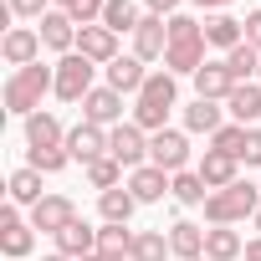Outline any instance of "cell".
Instances as JSON below:
<instances>
[{"label":"cell","instance_id":"cell-1","mask_svg":"<svg viewBox=\"0 0 261 261\" xmlns=\"http://www.w3.org/2000/svg\"><path fill=\"white\" fill-rule=\"evenodd\" d=\"M174 102H179V77L174 72H149L144 92L134 97V123L144 134H159L169 123V113H174Z\"/></svg>","mask_w":261,"mask_h":261},{"label":"cell","instance_id":"cell-2","mask_svg":"<svg viewBox=\"0 0 261 261\" xmlns=\"http://www.w3.org/2000/svg\"><path fill=\"white\" fill-rule=\"evenodd\" d=\"M46 92H57V67L31 62V67H21V72L6 77V113L31 118V113H41V97Z\"/></svg>","mask_w":261,"mask_h":261},{"label":"cell","instance_id":"cell-3","mask_svg":"<svg viewBox=\"0 0 261 261\" xmlns=\"http://www.w3.org/2000/svg\"><path fill=\"white\" fill-rule=\"evenodd\" d=\"M261 210V190L251 185V179H236V185H225V190H215L210 200H205V220L210 225H241V220H251Z\"/></svg>","mask_w":261,"mask_h":261},{"label":"cell","instance_id":"cell-4","mask_svg":"<svg viewBox=\"0 0 261 261\" xmlns=\"http://www.w3.org/2000/svg\"><path fill=\"white\" fill-rule=\"evenodd\" d=\"M149 164L164 169V174H185L190 169V139H185V128H159V134H149Z\"/></svg>","mask_w":261,"mask_h":261},{"label":"cell","instance_id":"cell-5","mask_svg":"<svg viewBox=\"0 0 261 261\" xmlns=\"http://www.w3.org/2000/svg\"><path fill=\"white\" fill-rule=\"evenodd\" d=\"M92 77H97V62H87L82 51H67L57 62V97L62 102H82L92 92Z\"/></svg>","mask_w":261,"mask_h":261},{"label":"cell","instance_id":"cell-6","mask_svg":"<svg viewBox=\"0 0 261 261\" xmlns=\"http://www.w3.org/2000/svg\"><path fill=\"white\" fill-rule=\"evenodd\" d=\"M108 154L134 174V169L149 164V134H144L139 123H118V128H108Z\"/></svg>","mask_w":261,"mask_h":261},{"label":"cell","instance_id":"cell-7","mask_svg":"<svg viewBox=\"0 0 261 261\" xmlns=\"http://www.w3.org/2000/svg\"><path fill=\"white\" fill-rule=\"evenodd\" d=\"M36 246V225L21 220V205H6L0 210V251H6L11 261H26Z\"/></svg>","mask_w":261,"mask_h":261},{"label":"cell","instance_id":"cell-8","mask_svg":"<svg viewBox=\"0 0 261 261\" xmlns=\"http://www.w3.org/2000/svg\"><path fill=\"white\" fill-rule=\"evenodd\" d=\"M0 57H6L16 72L31 67V62H41V31L36 26H11L6 36H0Z\"/></svg>","mask_w":261,"mask_h":261},{"label":"cell","instance_id":"cell-9","mask_svg":"<svg viewBox=\"0 0 261 261\" xmlns=\"http://www.w3.org/2000/svg\"><path fill=\"white\" fill-rule=\"evenodd\" d=\"M82 123H97V128H118L123 123V92H113L108 82L92 87L82 97Z\"/></svg>","mask_w":261,"mask_h":261},{"label":"cell","instance_id":"cell-10","mask_svg":"<svg viewBox=\"0 0 261 261\" xmlns=\"http://www.w3.org/2000/svg\"><path fill=\"white\" fill-rule=\"evenodd\" d=\"M72 220H77V205H72L67 195H46L41 205H31V225H36L41 236H51V241H57Z\"/></svg>","mask_w":261,"mask_h":261},{"label":"cell","instance_id":"cell-11","mask_svg":"<svg viewBox=\"0 0 261 261\" xmlns=\"http://www.w3.org/2000/svg\"><path fill=\"white\" fill-rule=\"evenodd\" d=\"M102 77H108V87H113V92L139 97V92H144V82H149V62H139V57H118V62H108V67H102Z\"/></svg>","mask_w":261,"mask_h":261},{"label":"cell","instance_id":"cell-12","mask_svg":"<svg viewBox=\"0 0 261 261\" xmlns=\"http://www.w3.org/2000/svg\"><path fill=\"white\" fill-rule=\"evenodd\" d=\"M67 154L87 169L92 159L108 154V128H97V123H77V128H67Z\"/></svg>","mask_w":261,"mask_h":261},{"label":"cell","instance_id":"cell-13","mask_svg":"<svg viewBox=\"0 0 261 261\" xmlns=\"http://www.w3.org/2000/svg\"><path fill=\"white\" fill-rule=\"evenodd\" d=\"M164 51H169V26H164V16H144L139 31H134V57H139V62H164Z\"/></svg>","mask_w":261,"mask_h":261},{"label":"cell","instance_id":"cell-14","mask_svg":"<svg viewBox=\"0 0 261 261\" xmlns=\"http://www.w3.org/2000/svg\"><path fill=\"white\" fill-rule=\"evenodd\" d=\"M195 174L205 179V190L215 195V190H225V185H236L241 179V159H230V154H220V149H205L200 154V164H195Z\"/></svg>","mask_w":261,"mask_h":261},{"label":"cell","instance_id":"cell-15","mask_svg":"<svg viewBox=\"0 0 261 261\" xmlns=\"http://www.w3.org/2000/svg\"><path fill=\"white\" fill-rule=\"evenodd\" d=\"M36 31H41V46H46V51H62V57L77 51V21H72L67 11H46Z\"/></svg>","mask_w":261,"mask_h":261},{"label":"cell","instance_id":"cell-16","mask_svg":"<svg viewBox=\"0 0 261 261\" xmlns=\"http://www.w3.org/2000/svg\"><path fill=\"white\" fill-rule=\"evenodd\" d=\"M77 51H82L87 62H97V67H108V62L123 57V51H118V36H113L108 26H77Z\"/></svg>","mask_w":261,"mask_h":261},{"label":"cell","instance_id":"cell-17","mask_svg":"<svg viewBox=\"0 0 261 261\" xmlns=\"http://www.w3.org/2000/svg\"><path fill=\"white\" fill-rule=\"evenodd\" d=\"M236 87H241V82L230 77L225 62H205V67L195 72V97H205V102H225Z\"/></svg>","mask_w":261,"mask_h":261},{"label":"cell","instance_id":"cell-18","mask_svg":"<svg viewBox=\"0 0 261 261\" xmlns=\"http://www.w3.org/2000/svg\"><path fill=\"white\" fill-rule=\"evenodd\" d=\"M26 149H67V128L57 113H31L26 118Z\"/></svg>","mask_w":261,"mask_h":261},{"label":"cell","instance_id":"cell-19","mask_svg":"<svg viewBox=\"0 0 261 261\" xmlns=\"http://www.w3.org/2000/svg\"><path fill=\"white\" fill-rule=\"evenodd\" d=\"M169 185H174V174H164V169H154V164H144V169L128 174V190H134L139 205H159V200L169 195Z\"/></svg>","mask_w":261,"mask_h":261},{"label":"cell","instance_id":"cell-20","mask_svg":"<svg viewBox=\"0 0 261 261\" xmlns=\"http://www.w3.org/2000/svg\"><path fill=\"white\" fill-rule=\"evenodd\" d=\"M225 128V102H205V97H195L190 108H185V134H205V139H215Z\"/></svg>","mask_w":261,"mask_h":261},{"label":"cell","instance_id":"cell-21","mask_svg":"<svg viewBox=\"0 0 261 261\" xmlns=\"http://www.w3.org/2000/svg\"><path fill=\"white\" fill-rule=\"evenodd\" d=\"M241 41H246V21H236V16H225V11L205 21V46H215V51H225V57H230Z\"/></svg>","mask_w":261,"mask_h":261},{"label":"cell","instance_id":"cell-22","mask_svg":"<svg viewBox=\"0 0 261 261\" xmlns=\"http://www.w3.org/2000/svg\"><path fill=\"white\" fill-rule=\"evenodd\" d=\"M225 113H230V123L256 128V118H261V82H241V87L225 97Z\"/></svg>","mask_w":261,"mask_h":261},{"label":"cell","instance_id":"cell-23","mask_svg":"<svg viewBox=\"0 0 261 261\" xmlns=\"http://www.w3.org/2000/svg\"><path fill=\"white\" fill-rule=\"evenodd\" d=\"M57 251H62V256H72V261L92 256V251H97V225H87V220L77 215V220H72V225L57 236Z\"/></svg>","mask_w":261,"mask_h":261},{"label":"cell","instance_id":"cell-24","mask_svg":"<svg viewBox=\"0 0 261 261\" xmlns=\"http://www.w3.org/2000/svg\"><path fill=\"white\" fill-rule=\"evenodd\" d=\"M169 251H174L179 261H200V256H205V225L174 220V225H169Z\"/></svg>","mask_w":261,"mask_h":261},{"label":"cell","instance_id":"cell-25","mask_svg":"<svg viewBox=\"0 0 261 261\" xmlns=\"http://www.w3.org/2000/svg\"><path fill=\"white\" fill-rule=\"evenodd\" d=\"M205 51H210L205 41H185V46H169V51H164V72H174V77H195V72L210 62Z\"/></svg>","mask_w":261,"mask_h":261},{"label":"cell","instance_id":"cell-26","mask_svg":"<svg viewBox=\"0 0 261 261\" xmlns=\"http://www.w3.org/2000/svg\"><path fill=\"white\" fill-rule=\"evenodd\" d=\"M134 210H139V200H134V190H128V185H118V190H102V195H97V215H102V220H113V225H128V220H134Z\"/></svg>","mask_w":261,"mask_h":261},{"label":"cell","instance_id":"cell-27","mask_svg":"<svg viewBox=\"0 0 261 261\" xmlns=\"http://www.w3.org/2000/svg\"><path fill=\"white\" fill-rule=\"evenodd\" d=\"M241 251H246V241H241L230 225H210V230H205V256H210V261H241Z\"/></svg>","mask_w":261,"mask_h":261},{"label":"cell","instance_id":"cell-28","mask_svg":"<svg viewBox=\"0 0 261 261\" xmlns=\"http://www.w3.org/2000/svg\"><path fill=\"white\" fill-rule=\"evenodd\" d=\"M139 21H144V11L134 6V0H108V11H102V26H108L113 36H134Z\"/></svg>","mask_w":261,"mask_h":261},{"label":"cell","instance_id":"cell-29","mask_svg":"<svg viewBox=\"0 0 261 261\" xmlns=\"http://www.w3.org/2000/svg\"><path fill=\"white\" fill-rule=\"evenodd\" d=\"M6 190H11V205H41V200H46V190H41V169H31V164L16 169Z\"/></svg>","mask_w":261,"mask_h":261},{"label":"cell","instance_id":"cell-30","mask_svg":"<svg viewBox=\"0 0 261 261\" xmlns=\"http://www.w3.org/2000/svg\"><path fill=\"white\" fill-rule=\"evenodd\" d=\"M128 256H134V261H164V256H174V251H169V236H164V230H139L134 246H128Z\"/></svg>","mask_w":261,"mask_h":261},{"label":"cell","instance_id":"cell-31","mask_svg":"<svg viewBox=\"0 0 261 261\" xmlns=\"http://www.w3.org/2000/svg\"><path fill=\"white\" fill-rule=\"evenodd\" d=\"M82 174H87V185H92L97 195H102V190H118V185H123V164H118L113 154H102V159H92V164H87Z\"/></svg>","mask_w":261,"mask_h":261},{"label":"cell","instance_id":"cell-32","mask_svg":"<svg viewBox=\"0 0 261 261\" xmlns=\"http://www.w3.org/2000/svg\"><path fill=\"white\" fill-rule=\"evenodd\" d=\"M134 236H139V230H128V225H113V220H102V225H97V251H102V256H128Z\"/></svg>","mask_w":261,"mask_h":261},{"label":"cell","instance_id":"cell-33","mask_svg":"<svg viewBox=\"0 0 261 261\" xmlns=\"http://www.w3.org/2000/svg\"><path fill=\"white\" fill-rule=\"evenodd\" d=\"M225 67H230V77H236V82H256V77H261V51L241 41V46L225 57Z\"/></svg>","mask_w":261,"mask_h":261},{"label":"cell","instance_id":"cell-34","mask_svg":"<svg viewBox=\"0 0 261 261\" xmlns=\"http://www.w3.org/2000/svg\"><path fill=\"white\" fill-rule=\"evenodd\" d=\"M169 195H174V205H205V200H210V190H205V179H200L195 169H185V174H174V185H169Z\"/></svg>","mask_w":261,"mask_h":261},{"label":"cell","instance_id":"cell-35","mask_svg":"<svg viewBox=\"0 0 261 261\" xmlns=\"http://www.w3.org/2000/svg\"><path fill=\"white\" fill-rule=\"evenodd\" d=\"M26 164L41 169V174H62V169L72 164V154H67V149H26Z\"/></svg>","mask_w":261,"mask_h":261},{"label":"cell","instance_id":"cell-36","mask_svg":"<svg viewBox=\"0 0 261 261\" xmlns=\"http://www.w3.org/2000/svg\"><path fill=\"white\" fill-rule=\"evenodd\" d=\"M210 149H220V154H230V159H241V149H246V128H241V123H225L220 134L210 139Z\"/></svg>","mask_w":261,"mask_h":261},{"label":"cell","instance_id":"cell-37","mask_svg":"<svg viewBox=\"0 0 261 261\" xmlns=\"http://www.w3.org/2000/svg\"><path fill=\"white\" fill-rule=\"evenodd\" d=\"M6 6H11V16H16V21H41L46 11H57L51 0H6Z\"/></svg>","mask_w":261,"mask_h":261},{"label":"cell","instance_id":"cell-38","mask_svg":"<svg viewBox=\"0 0 261 261\" xmlns=\"http://www.w3.org/2000/svg\"><path fill=\"white\" fill-rule=\"evenodd\" d=\"M246 169H261V128H246V149H241Z\"/></svg>","mask_w":261,"mask_h":261},{"label":"cell","instance_id":"cell-39","mask_svg":"<svg viewBox=\"0 0 261 261\" xmlns=\"http://www.w3.org/2000/svg\"><path fill=\"white\" fill-rule=\"evenodd\" d=\"M246 46H256V51H261V11H251V16H246Z\"/></svg>","mask_w":261,"mask_h":261},{"label":"cell","instance_id":"cell-40","mask_svg":"<svg viewBox=\"0 0 261 261\" xmlns=\"http://www.w3.org/2000/svg\"><path fill=\"white\" fill-rule=\"evenodd\" d=\"M144 6H149V16H179V0H144Z\"/></svg>","mask_w":261,"mask_h":261},{"label":"cell","instance_id":"cell-41","mask_svg":"<svg viewBox=\"0 0 261 261\" xmlns=\"http://www.w3.org/2000/svg\"><path fill=\"white\" fill-rule=\"evenodd\" d=\"M241 261H261V236H256V241H246V251H241Z\"/></svg>","mask_w":261,"mask_h":261},{"label":"cell","instance_id":"cell-42","mask_svg":"<svg viewBox=\"0 0 261 261\" xmlns=\"http://www.w3.org/2000/svg\"><path fill=\"white\" fill-rule=\"evenodd\" d=\"M190 6H200V11H215V16H220V11L230 6V0H190Z\"/></svg>","mask_w":261,"mask_h":261},{"label":"cell","instance_id":"cell-43","mask_svg":"<svg viewBox=\"0 0 261 261\" xmlns=\"http://www.w3.org/2000/svg\"><path fill=\"white\" fill-rule=\"evenodd\" d=\"M41 261H72V256H62V251H51V256H41Z\"/></svg>","mask_w":261,"mask_h":261},{"label":"cell","instance_id":"cell-44","mask_svg":"<svg viewBox=\"0 0 261 261\" xmlns=\"http://www.w3.org/2000/svg\"><path fill=\"white\" fill-rule=\"evenodd\" d=\"M82 261H108V256H102V251H92V256H82Z\"/></svg>","mask_w":261,"mask_h":261},{"label":"cell","instance_id":"cell-45","mask_svg":"<svg viewBox=\"0 0 261 261\" xmlns=\"http://www.w3.org/2000/svg\"><path fill=\"white\" fill-rule=\"evenodd\" d=\"M251 220H256V236H261V210H256V215H251Z\"/></svg>","mask_w":261,"mask_h":261},{"label":"cell","instance_id":"cell-46","mask_svg":"<svg viewBox=\"0 0 261 261\" xmlns=\"http://www.w3.org/2000/svg\"><path fill=\"white\" fill-rule=\"evenodd\" d=\"M108 261H134V256H108Z\"/></svg>","mask_w":261,"mask_h":261},{"label":"cell","instance_id":"cell-47","mask_svg":"<svg viewBox=\"0 0 261 261\" xmlns=\"http://www.w3.org/2000/svg\"><path fill=\"white\" fill-rule=\"evenodd\" d=\"M200 261H210V256H200Z\"/></svg>","mask_w":261,"mask_h":261},{"label":"cell","instance_id":"cell-48","mask_svg":"<svg viewBox=\"0 0 261 261\" xmlns=\"http://www.w3.org/2000/svg\"><path fill=\"white\" fill-rule=\"evenodd\" d=\"M256 82H261V77H256Z\"/></svg>","mask_w":261,"mask_h":261}]
</instances>
